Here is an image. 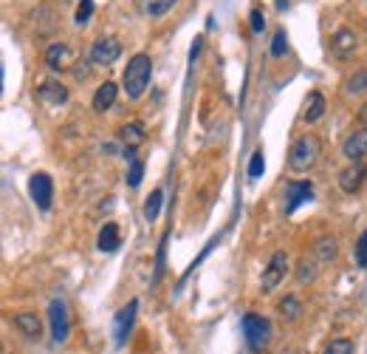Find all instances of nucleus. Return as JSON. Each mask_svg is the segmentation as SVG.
<instances>
[{
    "label": "nucleus",
    "mask_w": 367,
    "mask_h": 354,
    "mask_svg": "<svg viewBox=\"0 0 367 354\" xmlns=\"http://www.w3.org/2000/svg\"><path fill=\"white\" fill-rule=\"evenodd\" d=\"M119 244H121V232H119V227H116L113 221H108V224L99 230L97 247H99V252H116Z\"/></svg>",
    "instance_id": "dca6fc26"
},
{
    "label": "nucleus",
    "mask_w": 367,
    "mask_h": 354,
    "mask_svg": "<svg viewBox=\"0 0 367 354\" xmlns=\"http://www.w3.org/2000/svg\"><path fill=\"white\" fill-rule=\"evenodd\" d=\"M364 182H367V165H364V162H353L350 167H345V170L339 173V187H342L348 196L359 193V190L364 187Z\"/></svg>",
    "instance_id": "1a4fd4ad"
},
{
    "label": "nucleus",
    "mask_w": 367,
    "mask_h": 354,
    "mask_svg": "<svg viewBox=\"0 0 367 354\" xmlns=\"http://www.w3.org/2000/svg\"><path fill=\"white\" fill-rule=\"evenodd\" d=\"M88 71H90V66H85V63H79V66L74 68V74H77L79 80H82V77H88Z\"/></svg>",
    "instance_id": "473e14b6"
},
{
    "label": "nucleus",
    "mask_w": 367,
    "mask_h": 354,
    "mask_svg": "<svg viewBox=\"0 0 367 354\" xmlns=\"http://www.w3.org/2000/svg\"><path fill=\"white\" fill-rule=\"evenodd\" d=\"M263 170H266V156H263V151H255V156L249 162V176L252 179H260Z\"/></svg>",
    "instance_id": "c85d7f7f"
},
{
    "label": "nucleus",
    "mask_w": 367,
    "mask_h": 354,
    "mask_svg": "<svg viewBox=\"0 0 367 354\" xmlns=\"http://www.w3.org/2000/svg\"><path fill=\"white\" fill-rule=\"evenodd\" d=\"M243 337H246L252 351L266 348V343L271 340V323L260 315H246L243 317Z\"/></svg>",
    "instance_id": "7ed1b4c3"
},
{
    "label": "nucleus",
    "mask_w": 367,
    "mask_h": 354,
    "mask_svg": "<svg viewBox=\"0 0 367 354\" xmlns=\"http://www.w3.org/2000/svg\"><path fill=\"white\" fill-rule=\"evenodd\" d=\"M319 151H322V145L314 133H305L299 139H294L291 145V151H288V165L294 173H305V170H311L319 159Z\"/></svg>",
    "instance_id": "f03ea898"
},
{
    "label": "nucleus",
    "mask_w": 367,
    "mask_h": 354,
    "mask_svg": "<svg viewBox=\"0 0 367 354\" xmlns=\"http://www.w3.org/2000/svg\"><path fill=\"white\" fill-rule=\"evenodd\" d=\"M116 94H119V88H116V82H102L99 88H97V94H94V111L97 113H105V111H110L113 108V102H116Z\"/></svg>",
    "instance_id": "2eb2a0df"
},
{
    "label": "nucleus",
    "mask_w": 367,
    "mask_h": 354,
    "mask_svg": "<svg viewBox=\"0 0 367 354\" xmlns=\"http://www.w3.org/2000/svg\"><path fill=\"white\" fill-rule=\"evenodd\" d=\"M356 48H359V35L353 32V28H339L330 40V51L339 57V60H348Z\"/></svg>",
    "instance_id": "f8f14e48"
},
{
    "label": "nucleus",
    "mask_w": 367,
    "mask_h": 354,
    "mask_svg": "<svg viewBox=\"0 0 367 354\" xmlns=\"http://www.w3.org/2000/svg\"><path fill=\"white\" fill-rule=\"evenodd\" d=\"M161 201H164V193H161V190H152V193H150V198L144 201V218H147V221H156V218H159Z\"/></svg>",
    "instance_id": "393cba45"
},
{
    "label": "nucleus",
    "mask_w": 367,
    "mask_h": 354,
    "mask_svg": "<svg viewBox=\"0 0 367 354\" xmlns=\"http://www.w3.org/2000/svg\"><path fill=\"white\" fill-rule=\"evenodd\" d=\"M322 354H353V340L336 337V340H330V343L322 348Z\"/></svg>",
    "instance_id": "a878e982"
},
{
    "label": "nucleus",
    "mask_w": 367,
    "mask_h": 354,
    "mask_svg": "<svg viewBox=\"0 0 367 354\" xmlns=\"http://www.w3.org/2000/svg\"><path fill=\"white\" fill-rule=\"evenodd\" d=\"M286 272H288V255L280 250V252H274L266 263V270H263V278H260V289L263 292H274L283 281H286Z\"/></svg>",
    "instance_id": "20e7f679"
},
{
    "label": "nucleus",
    "mask_w": 367,
    "mask_h": 354,
    "mask_svg": "<svg viewBox=\"0 0 367 354\" xmlns=\"http://www.w3.org/2000/svg\"><path fill=\"white\" fill-rule=\"evenodd\" d=\"M249 23H252V32H255V35H260L263 28H266V17H263V12H260V9H252Z\"/></svg>",
    "instance_id": "2f4dec72"
},
{
    "label": "nucleus",
    "mask_w": 367,
    "mask_h": 354,
    "mask_svg": "<svg viewBox=\"0 0 367 354\" xmlns=\"http://www.w3.org/2000/svg\"><path fill=\"white\" fill-rule=\"evenodd\" d=\"M119 57H121V43L113 35L99 37L94 43V48H90V63H94V66H113Z\"/></svg>",
    "instance_id": "0eeeda50"
},
{
    "label": "nucleus",
    "mask_w": 367,
    "mask_h": 354,
    "mask_svg": "<svg viewBox=\"0 0 367 354\" xmlns=\"http://www.w3.org/2000/svg\"><path fill=\"white\" fill-rule=\"evenodd\" d=\"M150 77H152V60L147 54H136L133 60L128 63L125 74H121V88H125V94L130 100H139L147 91Z\"/></svg>",
    "instance_id": "f257e3e1"
},
{
    "label": "nucleus",
    "mask_w": 367,
    "mask_h": 354,
    "mask_svg": "<svg viewBox=\"0 0 367 354\" xmlns=\"http://www.w3.org/2000/svg\"><path fill=\"white\" fill-rule=\"evenodd\" d=\"M48 320H51V337L57 343H66L68 340V332H71V315H68L66 301H51Z\"/></svg>",
    "instance_id": "39448f33"
},
{
    "label": "nucleus",
    "mask_w": 367,
    "mask_h": 354,
    "mask_svg": "<svg viewBox=\"0 0 367 354\" xmlns=\"http://www.w3.org/2000/svg\"><path fill=\"white\" fill-rule=\"evenodd\" d=\"M136 309H139V301H130L125 309H121L119 315H116V320H113V340H116V346L121 348L128 343V337H130V329H133V320H136Z\"/></svg>",
    "instance_id": "6e6552de"
},
{
    "label": "nucleus",
    "mask_w": 367,
    "mask_h": 354,
    "mask_svg": "<svg viewBox=\"0 0 367 354\" xmlns=\"http://www.w3.org/2000/svg\"><path fill=\"white\" fill-rule=\"evenodd\" d=\"M322 113H325V97L319 91H311L308 100H305V122H308V125L319 122Z\"/></svg>",
    "instance_id": "a211bd4d"
},
{
    "label": "nucleus",
    "mask_w": 367,
    "mask_h": 354,
    "mask_svg": "<svg viewBox=\"0 0 367 354\" xmlns=\"http://www.w3.org/2000/svg\"><path fill=\"white\" fill-rule=\"evenodd\" d=\"M345 94L348 97H359V94H367V68H361V71H356L350 80H348V85H345Z\"/></svg>",
    "instance_id": "b1692460"
},
{
    "label": "nucleus",
    "mask_w": 367,
    "mask_h": 354,
    "mask_svg": "<svg viewBox=\"0 0 367 354\" xmlns=\"http://www.w3.org/2000/svg\"><path fill=\"white\" fill-rule=\"evenodd\" d=\"M342 153H345L350 162H361V159L367 156V128H359V131H353V133L345 139Z\"/></svg>",
    "instance_id": "4468645a"
},
{
    "label": "nucleus",
    "mask_w": 367,
    "mask_h": 354,
    "mask_svg": "<svg viewBox=\"0 0 367 354\" xmlns=\"http://www.w3.org/2000/svg\"><path fill=\"white\" fill-rule=\"evenodd\" d=\"M317 275H319V261L314 258V261H299V267H297V281L299 283H311V281H317Z\"/></svg>",
    "instance_id": "5701e85b"
},
{
    "label": "nucleus",
    "mask_w": 367,
    "mask_h": 354,
    "mask_svg": "<svg viewBox=\"0 0 367 354\" xmlns=\"http://www.w3.org/2000/svg\"><path fill=\"white\" fill-rule=\"evenodd\" d=\"M277 312H280L286 320H297V317L302 315V304H299L297 295H286V298L277 304Z\"/></svg>",
    "instance_id": "4be33fe9"
},
{
    "label": "nucleus",
    "mask_w": 367,
    "mask_h": 354,
    "mask_svg": "<svg viewBox=\"0 0 367 354\" xmlns=\"http://www.w3.org/2000/svg\"><path fill=\"white\" fill-rule=\"evenodd\" d=\"M141 176H144V162L141 159H133V165L128 170V185L130 187H139L141 185Z\"/></svg>",
    "instance_id": "cd10ccee"
},
{
    "label": "nucleus",
    "mask_w": 367,
    "mask_h": 354,
    "mask_svg": "<svg viewBox=\"0 0 367 354\" xmlns=\"http://www.w3.org/2000/svg\"><path fill=\"white\" fill-rule=\"evenodd\" d=\"M288 51V37H286V32L280 28L277 35H274V40H271V57H283Z\"/></svg>",
    "instance_id": "bb28decb"
},
{
    "label": "nucleus",
    "mask_w": 367,
    "mask_h": 354,
    "mask_svg": "<svg viewBox=\"0 0 367 354\" xmlns=\"http://www.w3.org/2000/svg\"><path fill=\"white\" fill-rule=\"evenodd\" d=\"M314 198V185L311 182H288L286 187V216L297 213L299 204Z\"/></svg>",
    "instance_id": "9d476101"
},
{
    "label": "nucleus",
    "mask_w": 367,
    "mask_h": 354,
    "mask_svg": "<svg viewBox=\"0 0 367 354\" xmlns=\"http://www.w3.org/2000/svg\"><path fill=\"white\" fill-rule=\"evenodd\" d=\"M144 125L141 122H128L125 128H121V142H125V147H136L144 142Z\"/></svg>",
    "instance_id": "412c9836"
},
{
    "label": "nucleus",
    "mask_w": 367,
    "mask_h": 354,
    "mask_svg": "<svg viewBox=\"0 0 367 354\" xmlns=\"http://www.w3.org/2000/svg\"><path fill=\"white\" fill-rule=\"evenodd\" d=\"M71 60H74V54H71V48H68L66 43H51V46L46 48V66H48L51 71H57V74L68 71V68H71Z\"/></svg>",
    "instance_id": "9b49d317"
},
{
    "label": "nucleus",
    "mask_w": 367,
    "mask_h": 354,
    "mask_svg": "<svg viewBox=\"0 0 367 354\" xmlns=\"http://www.w3.org/2000/svg\"><path fill=\"white\" fill-rule=\"evenodd\" d=\"M90 15H94V0H79V6H77V23L79 26H85L88 20H90Z\"/></svg>",
    "instance_id": "c756f323"
},
{
    "label": "nucleus",
    "mask_w": 367,
    "mask_h": 354,
    "mask_svg": "<svg viewBox=\"0 0 367 354\" xmlns=\"http://www.w3.org/2000/svg\"><path fill=\"white\" fill-rule=\"evenodd\" d=\"M314 255H317L319 263H330L336 255H339V241L330 239V235H325V239H319L314 244Z\"/></svg>",
    "instance_id": "6ab92c4d"
},
{
    "label": "nucleus",
    "mask_w": 367,
    "mask_h": 354,
    "mask_svg": "<svg viewBox=\"0 0 367 354\" xmlns=\"http://www.w3.org/2000/svg\"><path fill=\"white\" fill-rule=\"evenodd\" d=\"M359 122H361V125H367V102L359 108Z\"/></svg>",
    "instance_id": "72a5a7b5"
},
{
    "label": "nucleus",
    "mask_w": 367,
    "mask_h": 354,
    "mask_svg": "<svg viewBox=\"0 0 367 354\" xmlns=\"http://www.w3.org/2000/svg\"><path fill=\"white\" fill-rule=\"evenodd\" d=\"M356 263L361 270L367 267V230L359 235V241H356Z\"/></svg>",
    "instance_id": "7c9ffc66"
},
{
    "label": "nucleus",
    "mask_w": 367,
    "mask_h": 354,
    "mask_svg": "<svg viewBox=\"0 0 367 354\" xmlns=\"http://www.w3.org/2000/svg\"><path fill=\"white\" fill-rule=\"evenodd\" d=\"M28 193H32V201L37 204V210H51V198H54V182L48 173H34L28 179Z\"/></svg>",
    "instance_id": "423d86ee"
},
{
    "label": "nucleus",
    "mask_w": 367,
    "mask_h": 354,
    "mask_svg": "<svg viewBox=\"0 0 367 354\" xmlns=\"http://www.w3.org/2000/svg\"><path fill=\"white\" fill-rule=\"evenodd\" d=\"M14 326L26 335V337H40L43 335V323L34 312H17L14 315Z\"/></svg>",
    "instance_id": "f3484780"
},
{
    "label": "nucleus",
    "mask_w": 367,
    "mask_h": 354,
    "mask_svg": "<svg viewBox=\"0 0 367 354\" xmlns=\"http://www.w3.org/2000/svg\"><path fill=\"white\" fill-rule=\"evenodd\" d=\"M68 88L59 82V80H46L40 88H37V100L46 102V105H66L68 102Z\"/></svg>",
    "instance_id": "ddd939ff"
},
{
    "label": "nucleus",
    "mask_w": 367,
    "mask_h": 354,
    "mask_svg": "<svg viewBox=\"0 0 367 354\" xmlns=\"http://www.w3.org/2000/svg\"><path fill=\"white\" fill-rule=\"evenodd\" d=\"M178 0H141V12L147 17H164Z\"/></svg>",
    "instance_id": "aec40b11"
}]
</instances>
